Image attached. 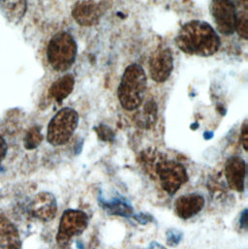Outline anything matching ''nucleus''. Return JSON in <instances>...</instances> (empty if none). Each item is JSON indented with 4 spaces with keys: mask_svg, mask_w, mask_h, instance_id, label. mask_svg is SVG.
Instances as JSON below:
<instances>
[{
    "mask_svg": "<svg viewBox=\"0 0 248 249\" xmlns=\"http://www.w3.org/2000/svg\"><path fill=\"white\" fill-rule=\"evenodd\" d=\"M176 44L187 54L211 56L217 53L221 42L211 24L206 21L191 20L179 29Z\"/></svg>",
    "mask_w": 248,
    "mask_h": 249,
    "instance_id": "obj_1",
    "label": "nucleus"
},
{
    "mask_svg": "<svg viewBox=\"0 0 248 249\" xmlns=\"http://www.w3.org/2000/svg\"><path fill=\"white\" fill-rule=\"evenodd\" d=\"M146 75L139 64H131L124 71L119 89V100L125 110L134 111L141 107L146 90Z\"/></svg>",
    "mask_w": 248,
    "mask_h": 249,
    "instance_id": "obj_2",
    "label": "nucleus"
},
{
    "mask_svg": "<svg viewBox=\"0 0 248 249\" xmlns=\"http://www.w3.org/2000/svg\"><path fill=\"white\" fill-rule=\"evenodd\" d=\"M77 53L78 46L73 36L67 32H59L51 39L47 55L53 69L63 72L74 64Z\"/></svg>",
    "mask_w": 248,
    "mask_h": 249,
    "instance_id": "obj_3",
    "label": "nucleus"
},
{
    "mask_svg": "<svg viewBox=\"0 0 248 249\" xmlns=\"http://www.w3.org/2000/svg\"><path fill=\"white\" fill-rule=\"evenodd\" d=\"M79 124V115L71 108H63L52 119L48 126V142L55 146L65 144Z\"/></svg>",
    "mask_w": 248,
    "mask_h": 249,
    "instance_id": "obj_4",
    "label": "nucleus"
},
{
    "mask_svg": "<svg viewBox=\"0 0 248 249\" xmlns=\"http://www.w3.org/2000/svg\"><path fill=\"white\" fill-rule=\"evenodd\" d=\"M163 189L170 195H174L177 190L187 182V171L183 165L178 162L162 159L155 167Z\"/></svg>",
    "mask_w": 248,
    "mask_h": 249,
    "instance_id": "obj_5",
    "label": "nucleus"
},
{
    "mask_svg": "<svg viewBox=\"0 0 248 249\" xmlns=\"http://www.w3.org/2000/svg\"><path fill=\"white\" fill-rule=\"evenodd\" d=\"M89 216L82 211L67 210L63 213L58 232L56 235V242L59 246L65 247L74 237L83 234L88 228Z\"/></svg>",
    "mask_w": 248,
    "mask_h": 249,
    "instance_id": "obj_6",
    "label": "nucleus"
},
{
    "mask_svg": "<svg viewBox=\"0 0 248 249\" xmlns=\"http://www.w3.org/2000/svg\"><path fill=\"white\" fill-rule=\"evenodd\" d=\"M211 11L220 33L231 35L236 31L238 12L232 0H212Z\"/></svg>",
    "mask_w": 248,
    "mask_h": 249,
    "instance_id": "obj_7",
    "label": "nucleus"
},
{
    "mask_svg": "<svg viewBox=\"0 0 248 249\" xmlns=\"http://www.w3.org/2000/svg\"><path fill=\"white\" fill-rule=\"evenodd\" d=\"M174 68V58L169 48H159L152 53L149 59V74L156 83L166 82Z\"/></svg>",
    "mask_w": 248,
    "mask_h": 249,
    "instance_id": "obj_8",
    "label": "nucleus"
},
{
    "mask_svg": "<svg viewBox=\"0 0 248 249\" xmlns=\"http://www.w3.org/2000/svg\"><path fill=\"white\" fill-rule=\"evenodd\" d=\"M29 211L33 217L44 222L51 221L57 213L56 199L52 193L41 192L32 200Z\"/></svg>",
    "mask_w": 248,
    "mask_h": 249,
    "instance_id": "obj_9",
    "label": "nucleus"
},
{
    "mask_svg": "<svg viewBox=\"0 0 248 249\" xmlns=\"http://www.w3.org/2000/svg\"><path fill=\"white\" fill-rule=\"evenodd\" d=\"M247 177V164L241 157H231L225 164V180L230 189L243 192Z\"/></svg>",
    "mask_w": 248,
    "mask_h": 249,
    "instance_id": "obj_10",
    "label": "nucleus"
},
{
    "mask_svg": "<svg viewBox=\"0 0 248 249\" xmlns=\"http://www.w3.org/2000/svg\"><path fill=\"white\" fill-rule=\"evenodd\" d=\"M205 206V198L199 194L180 196L175 202V212L181 219H189L198 214Z\"/></svg>",
    "mask_w": 248,
    "mask_h": 249,
    "instance_id": "obj_11",
    "label": "nucleus"
},
{
    "mask_svg": "<svg viewBox=\"0 0 248 249\" xmlns=\"http://www.w3.org/2000/svg\"><path fill=\"white\" fill-rule=\"evenodd\" d=\"M102 10L100 5L92 1H82L75 5L72 16L75 20L83 26H91L98 23Z\"/></svg>",
    "mask_w": 248,
    "mask_h": 249,
    "instance_id": "obj_12",
    "label": "nucleus"
},
{
    "mask_svg": "<svg viewBox=\"0 0 248 249\" xmlns=\"http://www.w3.org/2000/svg\"><path fill=\"white\" fill-rule=\"evenodd\" d=\"M0 247L3 249H20L19 234L14 224L0 215Z\"/></svg>",
    "mask_w": 248,
    "mask_h": 249,
    "instance_id": "obj_13",
    "label": "nucleus"
},
{
    "mask_svg": "<svg viewBox=\"0 0 248 249\" xmlns=\"http://www.w3.org/2000/svg\"><path fill=\"white\" fill-rule=\"evenodd\" d=\"M75 86V79L72 75L67 74L57 81H55L50 88V96L56 102H62L66 97H68L73 91Z\"/></svg>",
    "mask_w": 248,
    "mask_h": 249,
    "instance_id": "obj_14",
    "label": "nucleus"
},
{
    "mask_svg": "<svg viewBox=\"0 0 248 249\" xmlns=\"http://www.w3.org/2000/svg\"><path fill=\"white\" fill-rule=\"evenodd\" d=\"M98 202L100 207L109 214L120 215L124 217H130L134 214L132 206L124 199L115 198L111 201H107L103 198V196H99Z\"/></svg>",
    "mask_w": 248,
    "mask_h": 249,
    "instance_id": "obj_15",
    "label": "nucleus"
},
{
    "mask_svg": "<svg viewBox=\"0 0 248 249\" xmlns=\"http://www.w3.org/2000/svg\"><path fill=\"white\" fill-rule=\"evenodd\" d=\"M26 0H0V8L11 22L21 19L26 12Z\"/></svg>",
    "mask_w": 248,
    "mask_h": 249,
    "instance_id": "obj_16",
    "label": "nucleus"
},
{
    "mask_svg": "<svg viewBox=\"0 0 248 249\" xmlns=\"http://www.w3.org/2000/svg\"><path fill=\"white\" fill-rule=\"evenodd\" d=\"M138 115V124L144 128H148L156 122V105L153 103H147L143 111Z\"/></svg>",
    "mask_w": 248,
    "mask_h": 249,
    "instance_id": "obj_17",
    "label": "nucleus"
},
{
    "mask_svg": "<svg viewBox=\"0 0 248 249\" xmlns=\"http://www.w3.org/2000/svg\"><path fill=\"white\" fill-rule=\"evenodd\" d=\"M43 141V135L38 126H34L28 130L24 137V147L28 150L36 148Z\"/></svg>",
    "mask_w": 248,
    "mask_h": 249,
    "instance_id": "obj_18",
    "label": "nucleus"
},
{
    "mask_svg": "<svg viewBox=\"0 0 248 249\" xmlns=\"http://www.w3.org/2000/svg\"><path fill=\"white\" fill-rule=\"evenodd\" d=\"M236 31L238 34L244 38L248 39V9H244L237 13V23H236Z\"/></svg>",
    "mask_w": 248,
    "mask_h": 249,
    "instance_id": "obj_19",
    "label": "nucleus"
},
{
    "mask_svg": "<svg viewBox=\"0 0 248 249\" xmlns=\"http://www.w3.org/2000/svg\"><path fill=\"white\" fill-rule=\"evenodd\" d=\"M182 238H183V233L180 230L172 228L167 230L166 232V241L169 247L176 248L180 244Z\"/></svg>",
    "mask_w": 248,
    "mask_h": 249,
    "instance_id": "obj_20",
    "label": "nucleus"
},
{
    "mask_svg": "<svg viewBox=\"0 0 248 249\" xmlns=\"http://www.w3.org/2000/svg\"><path fill=\"white\" fill-rule=\"evenodd\" d=\"M132 216L138 223H140L142 225H145V224H148L153 221V216L151 214L145 213H140L138 214H133Z\"/></svg>",
    "mask_w": 248,
    "mask_h": 249,
    "instance_id": "obj_21",
    "label": "nucleus"
},
{
    "mask_svg": "<svg viewBox=\"0 0 248 249\" xmlns=\"http://www.w3.org/2000/svg\"><path fill=\"white\" fill-rule=\"evenodd\" d=\"M241 142L243 143V146L245 148L246 151H248V122H246L243 128H242V132H241Z\"/></svg>",
    "mask_w": 248,
    "mask_h": 249,
    "instance_id": "obj_22",
    "label": "nucleus"
},
{
    "mask_svg": "<svg viewBox=\"0 0 248 249\" xmlns=\"http://www.w3.org/2000/svg\"><path fill=\"white\" fill-rule=\"evenodd\" d=\"M98 134L101 137V139L104 141H110L111 138L114 137L113 132L109 128H106L104 126H100V130L98 131Z\"/></svg>",
    "mask_w": 248,
    "mask_h": 249,
    "instance_id": "obj_23",
    "label": "nucleus"
},
{
    "mask_svg": "<svg viewBox=\"0 0 248 249\" xmlns=\"http://www.w3.org/2000/svg\"><path fill=\"white\" fill-rule=\"evenodd\" d=\"M6 153H7V143H6L5 140L0 136V165H1L2 160L5 157Z\"/></svg>",
    "mask_w": 248,
    "mask_h": 249,
    "instance_id": "obj_24",
    "label": "nucleus"
},
{
    "mask_svg": "<svg viewBox=\"0 0 248 249\" xmlns=\"http://www.w3.org/2000/svg\"><path fill=\"white\" fill-rule=\"evenodd\" d=\"M248 211L246 209L242 214H241V218H240V225L243 229L247 230L248 229Z\"/></svg>",
    "mask_w": 248,
    "mask_h": 249,
    "instance_id": "obj_25",
    "label": "nucleus"
},
{
    "mask_svg": "<svg viewBox=\"0 0 248 249\" xmlns=\"http://www.w3.org/2000/svg\"><path fill=\"white\" fill-rule=\"evenodd\" d=\"M167 249L165 247H163V246H161L159 243H157V242H152L150 245H149V247H148V249Z\"/></svg>",
    "mask_w": 248,
    "mask_h": 249,
    "instance_id": "obj_26",
    "label": "nucleus"
},
{
    "mask_svg": "<svg viewBox=\"0 0 248 249\" xmlns=\"http://www.w3.org/2000/svg\"><path fill=\"white\" fill-rule=\"evenodd\" d=\"M237 1L240 4V6L242 5L244 8H248V0H237Z\"/></svg>",
    "mask_w": 248,
    "mask_h": 249,
    "instance_id": "obj_27",
    "label": "nucleus"
}]
</instances>
